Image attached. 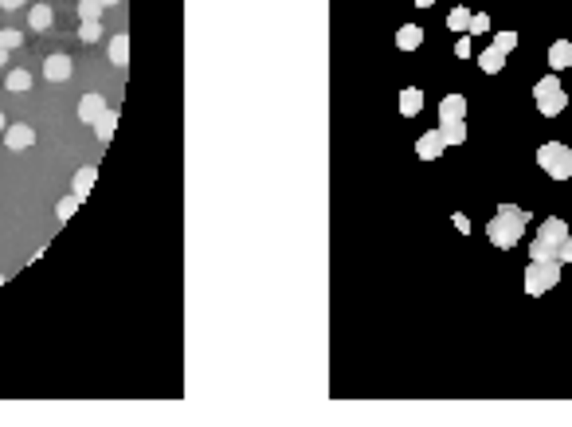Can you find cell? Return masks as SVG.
Segmentation results:
<instances>
[{
    "label": "cell",
    "mask_w": 572,
    "mask_h": 427,
    "mask_svg": "<svg viewBox=\"0 0 572 427\" xmlns=\"http://www.w3.org/2000/svg\"><path fill=\"white\" fill-rule=\"evenodd\" d=\"M478 67H482L486 75H498L502 67H506V51H498L494 43H490V48L482 51V55H478Z\"/></svg>",
    "instance_id": "14"
},
{
    "label": "cell",
    "mask_w": 572,
    "mask_h": 427,
    "mask_svg": "<svg viewBox=\"0 0 572 427\" xmlns=\"http://www.w3.org/2000/svg\"><path fill=\"white\" fill-rule=\"evenodd\" d=\"M102 4H122V0H102Z\"/></svg>",
    "instance_id": "35"
},
{
    "label": "cell",
    "mask_w": 572,
    "mask_h": 427,
    "mask_svg": "<svg viewBox=\"0 0 572 427\" xmlns=\"http://www.w3.org/2000/svg\"><path fill=\"white\" fill-rule=\"evenodd\" d=\"M79 39H83V43H98V39H102V24H98V20H83Z\"/></svg>",
    "instance_id": "23"
},
{
    "label": "cell",
    "mask_w": 572,
    "mask_h": 427,
    "mask_svg": "<svg viewBox=\"0 0 572 427\" xmlns=\"http://www.w3.org/2000/svg\"><path fill=\"white\" fill-rule=\"evenodd\" d=\"M20 4H24V0H0V8H8V12H12V8H20Z\"/></svg>",
    "instance_id": "31"
},
{
    "label": "cell",
    "mask_w": 572,
    "mask_h": 427,
    "mask_svg": "<svg viewBox=\"0 0 572 427\" xmlns=\"http://www.w3.org/2000/svg\"><path fill=\"white\" fill-rule=\"evenodd\" d=\"M110 59H114V67H126V63H130V36L110 39Z\"/></svg>",
    "instance_id": "19"
},
{
    "label": "cell",
    "mask_w": 572,
    "mask_h": 427,
    "mask_svg": "<svg viewBox=\"0 0 572 427\" xmlns=\"http://www.w3.org/2000/svg\"><path fill=\"white\" fill-rule=\"evenodd\" d=\"M431 4H435V0H415V8H431Z\"/></svg>",
    "instance_id": "32"
},
{
    "label": "cell",
    "mask_w": 572,
    "mask_h": 427,
    "mask_svg": "<svg viewBox=\"0 0 572 427\" xmlns=\"http://www.w3.org/2000/svg\"><path fill=\"white\" fill-rule=\"evenodd\" d=\"M557 263H572V235L557 247Z\"/></svg>",
    "instance_id": "29"
},
{
    "label": "cell",
    "mask_w": 572,
    "mask_h": 427,
    "mask_svg": "<svg viewBox=\"0 0 572 427\" xmlns=\"http://www.w3.org/2000/svg\"><path fill=\"white\" fill-rule=\"evenodd\" d=\"M557 282H560V263L557 259H541V263L533 259V263L525 267V294H533V298L549 294Z\"/></svg>",
    "instance_id": "3"
},
{
    "label": "cell",
    "mask_w": 572,
    "mask_h": 427,
    "mask_svg": "<svg viewBox=\"0 0 572 427\" xmlns=\"http://www.w3.org/2000/svg\"><path fill=\"white\" fill-rule=\"evenodd\" d=\"M494 48H498V51H506V55H510V51L517 48V32H498V36H494Z\"/></svg>",
    "instance_id": "25"
},
{
    "label": "cell",
    "mask_w": 572,
    "mask_h": 427,
    "mask_svg": "<svg viewBox=\"0 0 572 427\" xmlns=\"http://www.w3.org/2000/svg\"><path fill=\"white\" fill-rule=\"evenodd\" d=\"M102 8H106L102 0H79V16H83V20H98Z\"/></svg>",
    "instance_id": "24"
},
{
    "label": "cell",
    "mask_w": 572,
    "mask_h": 427,
    "mask_svg": "<svg viewBox=\"0 0 572 427\" xmlns=\"http://www.w3.org/2000/svg\"><path fill=\"white\" fill-rule=\"evenodd\" d=\"M471 36H482V32H490V16L486 12H475L471 16V28H466Z\"/></svg>",
    "instance_id": "26"
},
{
    "label": "cell",
    "mask_w": 572,
    "mask_h": 427,
    "mask_svg": "<svg viewBox=\"0 0 572 427\" xmlns=\"http://www.w3.org/2000/svg\"><path fill=\"white\" fill-rule=\"evenodd\" d=\"M32 141H36V130L32 126H8L4 130V146L8 149H28Z\"/></svg>",
    "instance_id": "9"
},
{
    "label": "cell",
    "mask_w": 572,
    "mask_h": 427,
    "mask_svg": "<svg viewBox=\"0 0 572 427\" xmlns=\"http://www.w3.org/2000/svg\"><path fill=\"white\" fill-rule=\"evenodd\" d=\"M0 286H4V275H0Z\"/></svg>",
    "instance_id": "36"
},
{
    "label": "cell",
    "mask_w": 572,
    "mask_h": 427,
    "mask_svg": "<svg viewBox=\"0 0 572 427\" xmlns=\"http://www.w3.org/2000/svg\"><path fill=\"white\" fill-rule=\"evenodd\" d=\"M102 114H106V98H102V95H83V98H79V118H83V122L95 126Z\"/></svg>",
    "instance_id": "7"
},
{
    "label": "cell",
    "mask_w": 572,
    "mask_h": 427,
    "mask_svg": "<svg viewBox=\"0 0 572 427\" xmlns=\"http://www.w3.org/2000/svg\"><path fill=\"white\" fill-rule=\"evenodd\" d=\"M424 43V28H415V24H404L400 32H396V48L400 51H415Z\"/></svg>",
    "instance_id": "12"
},
{
    "label": "cell",
    "mask_w": 572,
    "mask_h": 427,
    "mask_svg": "<svg viewBox=\"0 0 572 427\" xmlns=\"http://www.w3.org/2000/svg\"><path fill=\"white\" fill-rule=\"evenodd\" d=\"M114 130H118V114H114V110H106V114H102V118L95 122L98 141H110V137H114Z\"/></svg>",
    "instance_id": "20"
},
{
    "label": "cell",
    "mask_w": 572,
    "mask_h": 427,
    "mask_svg": "<svg viewBox=\"0 0 572 427\" xmlns=\"http://www.w3.org/2000/svg\"><path fill=\"white\" fill-rule=\"evenodd\" d=\"M75 63L71 55H48V63H43V75H48L51 83H63V79H71Z\"/></svg>",
    "instance_id": "8"
},
{
    "label": "cell",
    "mask_w": 572,
    "mask_h": 427,
    "mask_svg": "<svg viewBox=\"0 0 572 427\" xmlns=\"http://www.w3.org/2000/svg\"><path fill=\"white\" fill-rule=\"evenodd\" d=\"M79 204H83V196H63V200H59V204H55V216H59V220L63 224H67V220H71V216H75V212H79Z\"/></svg>",
    "instance_id": "22"
},
{
    "label": "cell",
    "mask_w": 572,
    "mask_h": 427,
    "mask_svg": "<svg viewBox=\"0 0 572 427\" xmlns=\"http://www.w3.org/2000/svg\"><path fill=\"white\" fill-rule=\"evenodd\" d=\"M537 165L553 177V181H569L572 177V149L560 146V141H545L537 149Z\"/></svg>",
    "instance_id": "4"
},
{
    "label": "cell",
    "mask_w": 572,
    "mask_h": 427,
    "mask_svg": "<svg viewBox=\"0 0 572 427\" xmlns=\"http://www.w3.org/2000/svg\"><path fill=\"white\" fill-rule=\"evenodd\" d=\"M455 228H459V232H471V220H466V216H463V212H455Z\"/></svg>",
    "instance_id": "30"
},
{
    "label": "cell",
    "mask_w": 572,
    "mask_h": 427,
    "mask_svg": "<svg viewBox=\"0 0 572 427\" xmlns=\"http://www.w3.org/2000/svg\"><path fill=\"white\" fill-rule=\"evenodd\" d=\"M525 224H529V212H525V208H517V204H498L494 220L486 224L490 244L502 247V251H510V247L517 244V239H522Z\"/></svg>",
    "instance_id": "1"
},
{
    "label": "cell",
    "mask_w": 572,
    "mask_h": 427,
    "mask_svg": "<svg viewBox=\"0 0 572 427\" xmlns=\"http://www.w3.org/2000/svg\"><path fill=\"white\" fill-rule=\"evenodd\" d=\"M439 134H443V141H447V146H463V141H466V126H463V118L439 122Z\"/></svg>",
    "instance_id": "13"
},
{
    "label": "cell",
    "mask_w": 572,
    "mask_h": 427,
    "mask_svg": "<svg viewBox=\"0 0 572 427\" xmlns=\"http://www.w3.org/2000/svg\"><path fill=\"white\" fill-rule=\"evenodd\" d=\"M451 118H466V98L463 95H447L439 102V122H451Z\"/></svg>",
    "instance_id": "11"
},
{
    "label": "cell",
    "mask_w": 572,
    "mask_h": 427,
    "mask_svg": "<svg viewBox=\"0 0 572 427\" xmlns=\"http://www.w3.org/2000/svg\"><path fill=\"white\" fill-rule=\"evenodd\" d=\"M4 86H8V90H28V86H32V71H24V67H12V71L4 75Z\"/></svg>",
    "instance_id": "21"
},
{
    "label": "cell",
    "mask_w": 572,
    "mask_h": 427,
    "mask_svg": "<svg viewBox=\"0 0 572 427\" xmlns=\"http://www.w3.org/2000/svg\"><path fill=\"white\" fill-rule=\"evenodd\" d=\"M95 181H98V169H95V165L79 169V172H75V196H83V200H86V192L95 188Z\"/></svg>",
    "instance_id": "17"
},
{
    "label": "cell",
    "mask_w": 572,
    "mask_h": 427,
    "mask_svg": "<svg viewBox=\"0 0 572 427\" xmlns=\"http://www.w3.org/2000/svg\"><path fill=\"white\" fill-rule=\"evenodd\" d=\"M549 67H553V71H564V67H572V43L569 39H557V43H553V48H549Z\"/></svg>",
    "instance_id": "10"
},
{
    "label": "cell",
    "mask_w": 572,
    "mask_h": 427,
    "mask_svg": "<svg viewBox=\"0 0 572 427\" xmlns=\"http://www.w3.org/2000/svg\"><path fill=\"white\" fill-rule=\"evenodd\" d=\"M420 110H424V95H420L415 86H408V90L400 95V114L404 118H412V114H420Z\"/></svg>",
    "instance_id": "15"
},
{
    "label": "cell",
    "mask_w": 572,
    "mask_h": 427,
    "mask_svg": "<svg viewBox=\"0 0 572 427\" xmlns=\"http://www.w3.org/2000/svg\"><path fill=\"white\" fill-rule=\"evenodd\" d=\"M4 59H8V48H0V67H8Z\"/></svg>",
    "instance_id": "33"
},
{
    "label": "cell",
    "mask_w": 572,
    "mask_h": 427,
    "mask_svg": "<svg viewBox=\"0 0 572 427\" xmlns=\"http://www.w3.org/2000/svg\"><path fill=\"white\" fill-rule=\"evenodd\" d=\"M443 149H447V141H443V134H439V130H427V134L415 141V153H420V161L443 157Z\"/></svg>",
    "instance_id": "6"
},
{
    "label": "cell",
    "mask_w": 572,
    "mask_h": 427,
    "mask_svg": "<svg viewBox=\"0 0 572 427\" xmlns=\"http://www.w3.org/2000/svg\"><path fill=\"white\" fill-rule=\"evenodd\" d=\"M455 55H459V59H471V36L455 39Z\"/></svg>",
    "instance_id": "28"
},
{
    "label": "cell",
    "mask_w": 572,
    "mask_h": 427,
    "mask_svg": "<svg viewBox=\"0 0 572 427\" xmlns=\"http://www.w3.org/2000/svg\"><path fill=\"white\" fill-rule=\"evenodd\" d=\"M569 239V224L560 220V216H549L541 228H537V239H533V247H529V255L541 263V259H557V247Z\"/></svg>",
    "instance_id": "2"
},
{
    "label": "cell",
    "mask_w": 572,
    "mask_h": 427,
    "mask_svg": "<svg viewBox=\"0 0 572 427\" xmlns=\"http://www.w3.org/2000/svg\"><path fill=\"white\" fill-rule=\"evenodd\" d=\"M4 130H8V126H4V114H0V134H4Z\"/></svg>",
    "instance_id": "34"
},
{
    "label": "cell",
    "mask_w": 572,
    "mask_h": 427,
    "mask_svg": "<svg viewBox=\"0 0 572 427\" xmlns=\"http://www.w3.org/2000/svg\"><path fill=\"white\" fill-rule=\"evenodd\" d=\"M471 8H466V4H455V8H451L447 12V28L451 32H466V28H471Z\"/></svg>",
    "instance_id": "16"
},
{
    "label": "cell",
    "mask_w": 572,
    "mask_h": 427,
    "mask_svg": "<svg viewBox=\"0 0 572 427\" xmlns=\"http://www.w3.org/2000/svg\"><path fill=\"white\" fill-rule=\"evenodd\" d=\"M51 20H55V12H51V4H36L32 12H28V24L36 28V32H48Z\"/></svg>",
    "instance_id": "18"
},
{
    "label": "cell",
    "mask_w": 572,
    "mask_h": 427,
    "mask_svg": "<svg viewBox=\"0 0 572 427\" xmlns=\"http://www.w3.org/2000/svg\"><path fill=\"white\" fill-rule=\"evenodd\" d=\"M20 43H24V36H20V32H16V28H4V32H0V48H20Z\"/></svg>",
    "instance_id": "27"
},
{
    "label": "cell",
    "mask_w": 572,
    "mask_h": 427,
    "mask_svg": "<svg viewBox=\"0 0 572 427\" xmlns=\"http://www.w3.org/2000/svg\"><path fill=\"white\" fill-rule=\"evenodd\" d=\"M533 98H537V110L545 114V118H557L564 106H569V95L560 90V79H557V71L553 75H545V79H537V86H533Z\"/></svg>",
    "instance_id": "5"
}]
</instances>
